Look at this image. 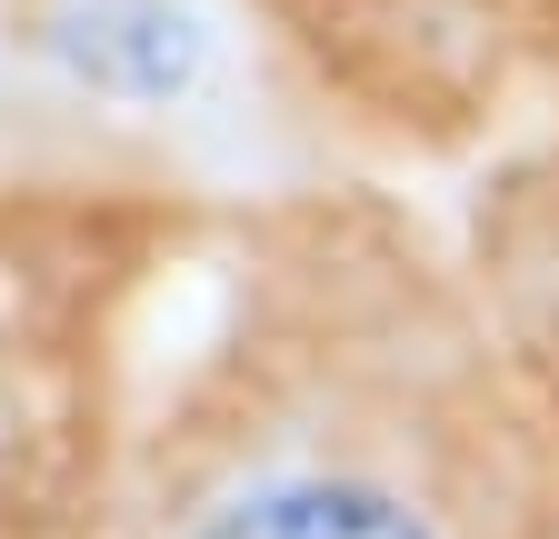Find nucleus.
<instances>
[{"label":"nucleus","mask_w":559,"mask_h":539,"mask_svg":"<svg viewBox=\"0 0 559 539\" xmlns=\"http://www.w3.org/2000/svg\"><path fill=\"white\" fill-rule=\"evenodd\" d=\"M330 170L230 0H0V180H151L250 211Z\"/></svg>","instance_id":"7ed1b4c3"},{"label":"nucleus","mask_w":559,"mask_h":539,"mask_svg":"<svg viewBox=\"0 0 559 539\" xmlns=\"http://www.w3.org/2000/svg\"><path fill=\"white\" fill-rule=\"evenodd\" d=\"M440 220H450V250H460L469 290L559 450V91L469 180H450Z\"/></svg>","instance_id":"39448f33"},{"label":"nucleus","mask_w":559,"mask_h":539,"mask_svg":"<svg viewBox=\"0 0 559 539\" xmlns=\"http://www.w3.org/2000/svg\"><path fill=\"white\" fill-rule=\"evenodd\" d=\"M81 539H559L450 220L360 170L230 211Z\"/></svg>","instance_id":"f257e3e1"},{"label":"nucleus","mask_w":559,"mask_h":539,"mask_svg":"<svg viewBox=\"0 0 559 539\" xmlns=\"http://www.w3.org/2000/svg\"><path fill=\"white\" fill-rule=\"evenodd\" d=\"M221 230L200 190L0 180V539H81Z\"/></svg>","instance_id":"f03ea898"},{"label":"nucleus","mask_w":559,"mask_h":539,"mask_svg":"<svg viewBox=\"0 0 559 539\" xmlns=\"http://www.w3.org/2000/svg\"><path fill=\"white\" fill-rule=\"evenodd\" d=\"M360 180H469L559 91V0H230Z\"/></svg>","instance_id":"20e7f679"}]
</instances>
